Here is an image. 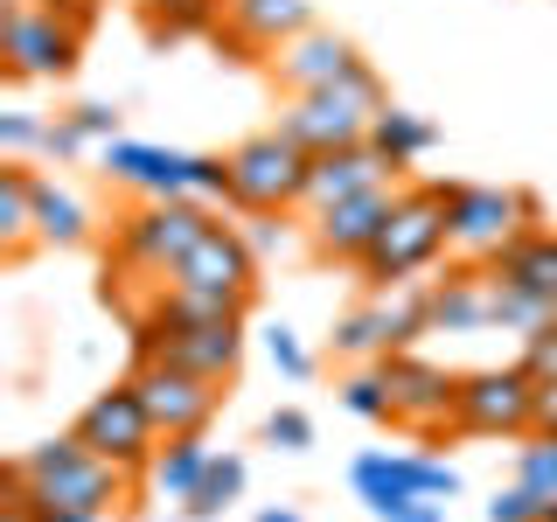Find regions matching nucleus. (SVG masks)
I'll use <instances>...</instances> for the list:
<instances>
[{
    "label": "nucleus",
    "mask_w": 557,
    "mask_h": 522,
    "mask_svg": "<svg viewBox=\"0 0 557 522\" xmlns=\"http://www.w3.org/2000/svg\"><path fill=\"white\" fill-rule=\"evenodd\" d=\"M209 209L196 196H168V202H139L126 223H119V258H126L133 272H168L174 258L188 251L202 231H209Z\"/></svg>",
    "instance_id": "obj_12"
},
{
    "label": "nucleus",
    "mask_w": 557,
    "mask_h": 522,
    "mask_svg": "<svg viewBox=\"0 0 557 522\" xmlns=\"http://www.w3.org/2000/svg\"><path fill=\"white\" fill-rule=\"evenodd\" d=\"M544 515H550V495H536L522 481L495 487V501H487V522H544Z\"/></svg>",
    "instance_id": "obj_31"
},
{
    "label": "nucleus",
    "mask_w": 557,
    "mask_h": 522,
    "mask_svg": "<svg viewBox=\"0 0 557 522\" xmlns=\"http://www.w3.org/2000/svg\"><path fill=\"white\" fill-rule=\"evenodd\" d=\"M133 390L139 405L153 411V425H161V439H182V432H209V418L223 411V383H209L196 370H182V362H139L133 370Z\"/></svg>",
    "instance_id": "obj_14"
},
{
    "label": "nucleus",
    "mask_w": 557,
    "mask_h": 522,
    "mask_svg": "<svg viewBox=\"0 0 557 522\" xmlns=\"http://www.w3.org/2000/svg\"><path fill=\"white\" fill-rule=\"evenodd\" d=\"M258 522H307V515H300V509H265Z\"/></svg>",
    "instance_id": "obj_42"
},
{
    "label": "nucleus",
    "mask_w": 557,
    "mask_h": 522,
    "mask_svg": "<svg viewBox=\"0 0 557 522\" xmlns=\"http://www.w3.org/2000/svg\"><path fill=\"white\" fill-rule=\"evenodd\" d=\"M231 202L237 209H251V216H278V209H293L307 196V167H313V153L307 147H293L286 133H251V139H237L231 153Z\"/></svg>",
    "instance_id": "obj_7"
},
{
    "label": "nucleus",
    "mask_w": 557,
    "mask_h": 522,
    "mask_svg": "<svg viewBox=\"0 0 557 522\" xmlns=\"http://www.w3.org/2000/svg\"><path fill=\"white\" fill-rule=\"evenodd\" d=\"M307 28H313L307 0H223V35H231L237 49H258V57L286 49L293 35H307Z\"/></svg>",
    "instance_id": "obj_19"
},
{
    "label": "nucleus",
    "mask_w": 557,
    "mask_h": 522,
    "mask_svg": "<svg viewBox=\"0 0 557 522\" xmlns=\"http://www.w3.org/2000/svg\"><path fill=\"white\" fill-rule=\"evenodd\" d=\"M209 439L202 432H182V439H161V452H153V467H147V487L161 501H188L202 487V474H209Z\"/></svg>",
    "instance_id": "obj_22"
},
{
    "label": "nucleus",
    "mask_w": 557,
    "mask_h": 522,
    "mask_svg": "<svg viewBox=\"0 0 557 522\" xmlns=\"http://www.w3.org/2000/svg\"><path fill=\"white\" fill-rule=\"evenodd\" d=\"M98 161H104V182L133 188V196H147V202H168V196L231 202V161H223V153L153 147V139H104Z\"/></svg>",
    "instance_id": "obj_1"
},
{
    "label": "nucleus",
    "mask_w": 557,
    "mask_h": 522,
    "mask_svg": "<svg viewBox=\"0 0 557 522\" xmlns=\"http://www.w3.org/2000/svg\"><path fill=\"white\" fill-rule=\"evenodd\" d=\"M335 356H348V362H383V356H397V348H391V327H383V313H376V300L335 321Z\"/></svg>",
    "instance_id": "obj_27"
},
{
    "label": "nucleus",
    "mask_w": 557,
    "mask_h": 522,
    "mask_svg": "<svg viewBox=\"0 0 557 522\" xmlns=\"http://www.w3.org/2000/svg\"><path fill=\"white\" fill-rule=\"evenodd\" d=\"M530 432L536 439H557V376L536 383V411H530Z\"/></svg>",
    "instance_id": "obj_39"
},
{
    "label": "nucleus",
    "mask_w": 557,
    "mask_h": 522,
    "mask_svg": "<svg viewBox=\"0 0 557 522\" xmlns=\"http://www.w3.org/2000/svg\"><path fill=\"white\" fill-rule=\"evenodd\" d=\"M168 522H174V515H168Z\"/></svg>",
    "instance_id": "obj_45"
},
{
    "label": "nucleus",
    "mask_w": 557,
    "mask_h": 522,
    "mask_svg": "<svg viewBox=\"0 0 557 522\" xmlns=\"http://www.w3.org/2000/svg\"><path fill=\"white\" fill-rule=\"evenodd\" d=\"M139 341V362H182V370H196L209 383H231L237 362H244V321H161V313H147V321L133 327Z\"/></svg>",
    "instance_id": "obj_9"
},
{
    "label": "nucleus",
    "mask_w": 557,
    "mask_h": 522,
    "mask_svg": "<svg viewBox=\"0 0 557 522\" xmlns=\"http://www.w3.org/2000/svg\"><path fill=\"white\" fill-rule=\"evenodd\" d=\"M161 286L168 293H216V300L251 307L258 251H251V237H244V231H231V223H209V231L161 272Z\"/></svg>",
    "instance_id": "obj_10"
},
{
    "label": "nucleus",
    "mask_w": 557,
    "mask_h": 522,
    "mask_svg": "<svg viewBox=\"0 0 557 522\" xmlns=\"http://www.w3.org/2000/svg\"><path fill=\"white\" fill-rule=\"evenodd\" d=\"M544 522H557V501H550V515H544Z\"/></svg>",
    "instance_id": "obj_43"
},
{
    "label": "nucleus",
    "mask_w": 557,
    "mask_h": 522,
    "mask_svg": "<svg viewBox=\"0 0 557 522\" xmlns=\"http://www.w3.org/2000/svg\"><path fill=\"white\" fill-rule=\"evenodd\" d=\"M244 237H251V251H272V244H286V223H278V216H251Z\"/></svg>",
    "instance_id": "obj_40"
},
{
    "label": "nucleus",
    "mask_w": 557,
    "mask_h": 522,
    "mask_svg": "<svg viewBox=\"0 0 557 522\" xmlns=\"http://www.w3.org/2000/svg\"><path fill=\"white\" fill-rule=\"evenodd\" d=\"M49 8H57V14H63V22H70V28H91V14H98V8H91V0H49Z\"/></svg>",
    "instance_id": "obj_41"
},
{
    "label": "nucleus",
    "mask_w": 557,
    "mask_h": 522,
    "mask_svg": "<svg viewBox=\"0 0 557 522\" xmlns=\"http://www.w3.org/2000/svg\"><path fill=\"white\" fill-rule=\"evenodd\" d=\"M265 356H272V370L286 376V383H307V376H313V356L300 348V335H293L286 321H278L272 335H265Z\"/></svg>",
    "instance_id": "obj_32"
},
{
    "label": "nucleus",
    "mask_w": 557,
    "mask_h": 522,
    "mask_svg": "<svg viewBox=\"0 0 557 522\" xmlns=\"http://www.w3.org/2000/svg\"><path fill=\"white\" fill-rule=\"evenodd\" d=\"M265 446H272V452H307V446H313V418L293 411V405H278V411L265 418Z\"/></svg>",
    "instance_id": "obj_33"
},
{
    "label": "nucleus",
    "mask_w": 557,
    "mask_h": 522,
    "mask_svg": "<svg viewBox=\"0 0 557 522\" xmlns=\"http://www.w3.org/2000/svg\"><path fill=\"white\" fill-rule=\"evenodd\" d=\"M35 237L57 244V251H70V244L91 237V209L70 196V188H57L49 174H35Z\"/></svg>",
    "instance_id": "obj_25"
},
{
    "label": "nucleus",
    "mask_w": 557,
    "mask_h": 522,
    "mask_svg": "<svg viewBox=\"0 0 557 522\" xmlns=\"http://www.w3.org/2000/svg\"><path fill=\"white\" fill-rule=\"evenodd\" d=\"M522 370H530L536 383H550V376H557V327H544V335L522 341Z\"/></svg>",
    "instance_id": "obj_38"
},
{
    "label": "nucleus",
    "mask_w": 557,
    "mask_h": 522,
    "mask_svg": "<svg viewBox=\"0 0 557 522\" xmlns=\"http://www.w3.org/2000/svg\"><path fill=\"white\" fill-rule=\"evenodd\" d=\"M244 481H251V467H244L237 452H216V460H209V474H202V487L182 501V515H188V522H216V515L244 495Z\"/></svg>",
    "instance_id": "obj_26"
},
{
    "label": "nucleus",
    "mask_w": 557,
    "mask_h": 522,
    "mask_svg": "<svg viewBox=\"0 0 557 522\" xmlns=\"http://www.w3.org/2000/svg\"><path fill=\"white\" fill-rule=\"evenodd\" d=\"M383 77L370 63L356 70V77L327 84V91H307V98H286V112H278V133L293 139V147L307 153H335V147H356V139H370L376 112H383Z\"/></svg>",
    "instance_id": "obj_3"
},
{
    "label": "nucleus",
    "mask_w": 557,
    "mask_h": 522,
    "mask_svg": "<svg viewBox=\"0 0 557 522\" xmlns=\"http://www.w3.org/2000/svg\"><path fill=\"white\" fill-rule=\"evenodd\" d=\"M383 376H391V425L418 432V439H440L453 432V397H460V376L446 362H425L411 348L383 356Z\"/></svg>",
    "instance_id": "obj_13"
},
{
    "label": "nucleus",
    "mask_w": 557,
    "mask_h": 522,
    "mask_svg": "<svg viewBox=\"0 0 557 522\" xmlns=\"http://www.w3.org/2000/svg\"><path fill=\"white\" fill-rule=\"evenodd\" d=\"M77 432L91 452H104V460L119 467V474H147L153 467V452H161V425H153V411L139 405V390H133V376L126 383H112V390H98L91 405L77 411Z\"/></svg>",
    "instance_id": "obj_8"
},
{
    "label": "nucleus",
    "mask_w": 557,
    "mask_h": 522,
    "mask_svg": "<svg viewBox=\"0 0 557 522\" xmlns=\"http://www.w3.org/2000/svg\"><path fill=\"white\" fill-rule=\"evenodd\" d=\"M342 411L370 418V425H383L391 418V376H383V362H370V370L342 376Z\"/></svg>",
    "instance_id": "obj_28"
},
{
    "label": "nucleus",
    "mask_w": 557,
    "mask_h": 522,
    "mask_svg": "<svg viewBox=\"0 0 557 522\" xmlns=\"http://www.w3.org/2000/svg\"><path fill=\"white\" fill-rule=\"evenodd\" d=\"M348 487L362 495V509H376V501H405V495L453 501V495H460V467L432 460V452H362V460L348 467Z\"/></svg>",
    "instance_id": "obj_15"
},
{
    "label": "nucleus",
    "mask_w": 557,
    "mask_h": 522,
    "mask_svg": "<svg viewBox=\"0 0 557 522\" xmlns=\"http://www.w3.org/2000/svg\"><path fill=\"white\" fill-rule=\"evenodd\" d=\"M376 522H446V501H425V495H405V501H376L370 509Z\"/></svg>",
    "instance_id": "obj_37"
},
{
    "label": "nucleus",
    "mask_w": 557,
    "mask_h": 522,
    "mask_svg": "<svg viewBox=\"0 0 557 522\" xmlns=\"http://www.w3.org/2000/svg\"><path fill=\"white\" fill-rule=\"evenodd\" d=\"M70 119L84 126V139H91V147H104V139H126V133H119V119H126V112H119L112 98H84V104H70Z\"/></svg>",
    "instance_id": "obj_35"
},
{
    "label": "nucleus",
    "mask_w": 557,
    "mask_h": 522,
    "mask_svg": "<svg viewBox=\"0 0 557 522\" xmlns=\"http://www.w3.org/2000/svg\"><path fill=\"white\" fill-rule=\"evenodd\" d=\"M446 223H453V251L495 265L502 251L544 223V202L530 188H487V182H446Z\"/></svg>",
    "instance_id": "obj_5"
},
{
    "label": "nucleus",
    "mask_w": 557,
    "mask_h": 522,
    "mask_svg": "<svg viewBox=\"0 0 557 522\" xmlns=\"http://www.w3.org/2000/svg\"><path fill=\"white\" fill-rule=\"evenodd\" d=\"M153 313H161V321H244L237 300H216V293H168V286H161V300H153Z\"/></svg>",
    "instance_id": "obj_29"
},
{
    "label": "nucleus",
    "mask_w": 557,
    "mask_h": 522,
    "mask_svg": "<svg viewBox=\"0 0 557 522\" xmlns=\"http://www.w3.org/2000/svg\"><path fill=\"white\" fill-rule=\"evenodd\" d=\"M516 481L557 501V439H536V432H530V446L516 452Z\"/></svg>",
    "instance_id": "obj_30"
},
{
    "label": "nucleus",
    "mask_w": 557,
    "mask_h": 522,
    "mask_svg": "<svg viewBox=\"0 0 557 522\" xmlns=\"http://www.w3.org/2000/svg\"><path fill=\"white\" fill-rule=\"evenodd\" d=\"M391 209H397V182L362 188V196H348V202H335V209H313V251L335 258V265H362V258L376 251Z\"/></svg>",
    "instance_id": "obj_16"
},
{
    "label": "nucleus",
    "mask_w": 557,
    "mask_h": 522,
    "mask_svg": "<svg viewBox=\"0 0 557 522\" xmlns=\"http://www.w3.org/2000/svg\"><path fill=\"white\" fill-rule=\"evenodd\" d=\"M383 182H397V167L383 161V153L370 147V139H356V147H335V153H313V167H307V209H335L348 196H362V188H383Z\"/></svg>",
    "instance_id": "obj_18"
},
{
    "label": "nucleus",
    "mask_w": 557,
    "mask_h": 522,
    "mask_svg": "<svg viewBox=\"0 0 557 522\" xmlns=\"http://www.w3.org/2000/svg\"><path fill=\"white\" fill-rule=\"evenodd\" d=\"M370 147H376V153H383V161H391L397 174H405V167H418L432 147H440V126H432L425 112H405V104H383V112H376V126H370Z\"/></svg>",
    "instance_id": "obj_23"
},
{
    "label": "nucleus",
    "mask_w": 557,
    "mask_h": 522,
    "mask_svg": "<svg viewBox=\"0 0 557 522\" xmlns=\"http://www.w3.org/2000/svg\"><path fill=\"white\" fill-rule=\"evenodd\" d=\"M147 8H161V0H147Z\"/></svg>",
    "instance_id": "obj_44"
},
{
    "label": "nucleus",
    "mask_w": 557,
    "mask_h": 522,
    "mask_svg": "<svg viewBox=\"0 0 557 522\" xmlns=\"http://www.w3.org/2000/svg\"><path fill=\"white\" fill-rule=\"evenodd\" d=\"M84 147H91V139H84V126H77V119H49V133H42V161H77V153Z\"/></svg>",
    "instance_id": "obj_36"
},
{
    "label": "nucleus",
    "mask_w": 557,
    "mask_h": 522,
    "mask_svg": "<svg viewBox=\"0 0 557 522\" xmlns=\"http://www.w3.org/2000/svg\"><path fill=\"white\" fill-rule=\"evenodd\" d=\"M22 474L35 481V495L57 501V509H84V515H104L112 522V509L126 501V481L104 452H91L77 439V432H63V439H42L22 452Z\"/></svg>",
    "instance_id": "obj_4"
},
{
    "label": "nucleus",
    "mask_w": 557,
    "mask_h": 522,
    "mask_svg": "<svg viewBox=\"0 0 557 522\" xmlns=\"http://www.w3.org/2000/svg\"><path fill=\"white\" fill-rule=\"evenodd\" d=\"M35 167L28 161H8L0 167V258H28L35 251Z\"/></svg>",
    "instance_id": "obj_21"
},
{
    "label": "nucleus",
    "mask_w": 557,
    "mask_h": 522,
    "mask_svg": "<svg viewBox=\"0 0 557 522\" xmlns=\"http://www.w3.org/2000/svg\"><path fill=\"white\" fill-rule=\"evenodd\" d=\"M495 278H509V286H530V293H544V300H557V231H522L509 251L487 265Z\"/></svg>",
    "instance_id": "obj_24"
},
{
    "label": "nucleus",
    "mask_w": 557,
    "mask_h": 522,
    "mask_svg": "<svg viewBox=\"0 0 557 522\" xmlns=\"http://www.w3.org/2000/svg\"><path fill=\"white\" fill-rule=\"evenodd\" d=\"M77 42L84 28H70L49 0H8L0 14V70L14 84H57L77 70Z\"/></svg>",
    "instance_id": "obj_6"
},
{
    "label": "nucleus",
    "mask_w": 557,
    "mask_h": 522,
    "mask_svg": "<svg viewBox=\"0 0 557 522\" xmlns=\"http://www.w3.org/2000/svg\"><path fill=\"white\" fill-rule=\"evenodd\" d=\"M425 307H432V335H481V327H495V278L453 272L440 286H425Z\"/></svg>",
    "instance_id": "obj_20"
},
{
    "label": "nucleus",
    "mask_w": 557,
    "mask_h": 522,
    "mask_svg": "<svg viewBox=\"0 0 557 522\" xmlns=\"http://www.w3.org/2000/svg\"><path fill=\"white\" fill-rule=\"evenodd\" d=\"M536 411V376L509 362V370H474L460 376V397H453V432L467 439H522Z\"/></svg>",
    "instance_id": "obj_11"
},
{
    "label": "nucleus",
    "mask_w": 557,
    "mask_h": 522,
    "mask_svg": "<svg viewBox=\"0 0 557 522\" xmlns=\"http://www.w3.org/2000/svg\"><path fill=\"white\" fill-rule=\"evenodd\" d=\"M453 251V223H446V188L440 182H418V188H397V209L383 223L376 251L362 258V278L383 293V286H405V278L432 272L440 258Z\"/></svg>",
    "instance_id": "obj_2"
},
{
    "label": "nucleus",
    "mask_w": 557,
    "mask_h": 522,
    "mask_svg": "<svg viewBox=\"0 0 557 522\" xmlns=\"http://www.w3.org/2000/svg\"><path fill=\"white\" fill-rule=\"evenodd\" d=\"M42 133H49V119H35V112H0V147H8V161L42 153Z\"/></svg>",
    "instance_id": "obj_34"
},
{
    "label": "nucleus",
    "mask_w": 557,
    "mask_h": 522,
    "mask_svg": "<svg viewBox=\"0 0 557 522\" xmlns=\"http://www.w3.org/2000/svg\"><path fill=\"white\" fill-rule=\"evenodd\" d=\"M272 84L286 98H307V91H327V84H342V77H356L362 70V57H356V42L348 35H335V28H321L313 22L307 35H293L286 49H272Z\"/></svg>",
    "instance_id": "obj_17"
}]
</instances>
